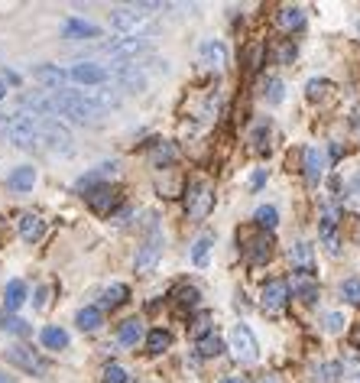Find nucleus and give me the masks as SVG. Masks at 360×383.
I'll list each match as a JSON object with an SVG mask.
<instances>
[{"mask_svg": "<svg viewBox=\"0 0 360 383\" xmlns=\"http://www.w3.org/2000/svg\"><path fill=\"white\" fill-rule=\"evenodd\" d=\"M221 383H247L244 377H227V380H221Z\"/></svg>", "mask_w": 360, "mask_h": 383, "instance_id": "obj_48", "label": "nucleus"}, {"mask_svg": "<svg viewBox=\"0 0 360 383\" xmlns=\"http://www.w3.org/2000/svg\"><path fill=\"white\" fill-rule=\"evenodd\" d=\"M169 345H172V335L166 328H153L146 335V354H162Z\"/></svg>", "mask_w": 360, "mask_h": 383, "instance_id": "obj_31", "label": "nucleus"}, {"mask_svg": "<svg viewBox=\"0 0 360 383\" xmlns=\"http://www.w3.org/2000/svg\"><path fill=\"white\" fill-rule=\"evenodd\" d=\"M276 26L283 33H299L305 26V10L302 7H283L276 13Z\"/></svg>", "mask_w": 360, "mask_h": 383, "instance_id": "obj_19", "label": "nucleus"}, {"mask_svg": "<svg viewBox=\"0 0 360 383\" xmlns=\"http://www.w3.org/2000/svg\"><path fill=\"white\" fill-rule=\"evenodd\" d=\"M4 133H7V140L13 146H20V150H36V146L43 143L39 121L33 114H26V111H16V114H10L7 121H4Z\"/></svg>", "mask_w": 360, "mask_h": 383, "instance_id": "obj_3", "label": "nucleus"}, {"mask_svg": "<svg viewBox=\"0 0 360 383\" xmlns=\"http://www.w3.org/2000/svg\"><path fill=\"white\" fill-rule=\"evenodd\" d=\"M341 296H344L351 306L360 309V279H344V286H341Z\"/></svg>", "mask_w": 360, "mask_h": 383, "instance_id": "obj_40", "label": "nucleus"}, {"mask_svg": "<svg viewBox=\"0 0 360 383\" xmlns=\"http://www.w3.org/2000/svg\"><path fill=\"white\" fill-rule=\"evenodd\" d=\"M0 328L10 331V335H20V338H26L33 331L30 322H23V318H20V315H13V312H4V309H0Z\"/></svg>", "mask_w": 360, "mask_h": 383, "instance_id": "obj_30", "label": "nucleus"}, {"mask_svg": "<svg viewBox=\"0 0 360 383\" xmlns=\"http://www.w3.org/2000/svg\"><path fill=\"white\" fill-rule=\"evenodd\" d=\"M230 351H234L237 360H244V364H253V360L260 357L257 338H253V331L247 328V325H234V328H230Z\"/></svg>", "mask_w": 360, "mask_h": 383, "instance_id": "obj_9", "label": "nucleus"}, {"mask_svg": "<svg viewBox=\"0 0 360 383\" xmlns=\"http://www.w3.org/2000/svg\"><path fill=\"white\" fill-rule=\"evenodd\" d=\"M111 26L117 30V36H127V39H150L153 33H159V23L150 13H143L137 4L111 10Z\"/></svg>", "mask_w": 360, "mask_h": 383, "instance_id": "obj_1", "label": "nucleus"}, {"mask_svg": "<svg viewBox=\"0 0 360 383\" xmlns=\"http://www.w3.org/2000/svg\"><path fill=\"white\" fill-rule=\"evenodd\" d=\"M273 59H276V65H289V62L296 59V43H292V39H286L283 46L273 52Z\"/></svg>", "mask_w": 360, "mask_h": 383, "instance_id": "obj_43", "label": "nucleus"}, {"mask_svg": "<svg viewBox=\"0 0 360 383\" xmlns=\"http://www.w3.org/2000/svg\"><path fill=\"white\" fill-rule=\"evenodd\" d=\"M39 133H43V143H46L52 153H59V156L75 153V146H72V133L65 131L55 117H43V121H39Z\"/></svg>", "mask_w": 360, "mask_h": 383, "instance_id": "obj_5", "label": "nucleus"}, {"mask_svg": "<svg viewBox=\"0 0 360 383\" xmlns=\"http://www.w3.org/2000/svg\"><path fill=\"white\" fill-rule=\"evenodd\" d=\"M46 296H49V292H46V289H39V292H36V306H39V309L46 306Z\"/></svg>", "mask_w": 360, "mask_h": 383, "instance_id": "obj_46", "label": "nucleus"}, {"mask_svg": "<svg viewBox=\"0 0 360 383\" xmlns=\"http://www.w3.org/2000/svg\"><path fill=\"white\" fill-rule=\"evenodd\" d=\"M16 231H20V238H23L26 244H33V240H39L46 234V221L39 215H30V211H26V215L16 218Z\"/></svg>", "mask_w": 360, "mask_h": 383, "instance_id": "obj_18", "label": "nucleus"}, {"mask_svg": "<svg viewBox=\"0 0 360 383\" xmlns=\"http://www.w3.org/2000/svg\"><path fill=\"white\" fill-rule=\"evenodd\" d=\"M211 244H215V238H211V234H201V238L195 240V247H192V263H195V267H205Z\"/></svg>", "mask_w": 360, "mask_h": 383, "instance_id": "obj_36", "label": "nucleus"}, {"mask_svg": "<svg viewBox=\"0 0 360 383\" xmlns=\"http://www.w3.org/2000/svg\"><path fill=\"white\" fill-rule=\"evenodd\" d=\"M159 260H162V231H150V238H146L143 247L137 250V260H133V267H137L140 276H150Z\"/></svg>", "mask_w": 360, "mask_h": 383, "instance_id": "obj_8", "label": "nucleus"}, {"mask_svg": "<svg viewBox=\"0 0 360 383\" xmlns=\"http://www.w3.org/2000/svg\"><path fill=\"white\" fill-rule=\"evenodd\" d=\"M101 383H127V370L120 364H108L101 370Z\"/></svg>", "mask_w": 360, "mask_h": 383, "instance_id": "obj_39", "label": "nucleus"}, {"mask_svg": "<svg viewBox=\"0 0 360 383\" xmlns=\"http://www.w3.org/2000/svg\"><path fill=\"white\" fill-rule=\"evenodd\" d=\"M263 98H266L269 104H279V101H283V82H279V78H269L266 88H263Z\"/></svg>", "mask_w": 360, "mask_h": 383, "instance_id": "obj_41", "label": "nucleus"}, {"mask_svg": "<svg viewBox=\"0 0 360 383\" xmlns=\"http://www.w3.org/2000/svg\"><path fill=\"white\" fill-rule=\"evenodd\" d=\"M253 221H257V228L263 231H273L279 224V211L273 205H260L257 211H253Z\"/></svg>", "mask_w": 360, "mask_h": 383, "instance_id": "obj_34", "label": "nucleus"}, {"mask_svg": "<svg viewBox=\"0 0 360 383\" xmlns=\"http://www.w3.org/2000/svg\"><path fill=\"white\" fill-rule=\"evenodd\" d=\"M39 341H43V345L49 348V351H62V348L69 345V331L59 328V325H49V328H43Z\"/></svg>", "mask_w": 360, "mask_h": 383, "instance_id": "obj_29", "label": "nucleus"}, {"mask_svg": "<svg viewBox=\"0 0 360 383\" xmlns=\"http://www.w3.org/2000/svg\"><path fill=\"white\" fill-rule=\"evenodd\" d=\"M289 260L296 263L299 270H308L312 273V263H315V250L305 244V240H296V244L289 247Z\"/></svg>", "mask_w": 360, "mask_h": 383, "instance_id": "obj_28", "label": "nucleus"}, {"mask_svg": "<svg viewBox=\"0 0 360 383\" xmlns=\"http://www.w3.org/2000/svg\"><path fill=\"white\" fill-rule=\"evenodd\" d=\"M341 377H344V367H341L337 360H328V364H318V367H315V380L318 383H337Z\"/></svg>", "mask_w": 360, "mask_h": 383, "instance_id": "obj_33", "label": "nucleus"}, {"mask_svg": "<svg viewBox=\"0 0 360 383\" xmlns=\"http://www.w3.org/2000/svg\"><path fill=\"white\" fill-rule=\"evenodd\" d=\"M195 351H198V357H218V354L224 351V341L211 331V335L198 338V345H195Z\"/></svg>", "mask_w": 360, "mask_h": 383, "instance_id": "obj_32", "label": "nucleus"}, {"mask_svg": "<svg viewBox=\"0 0 360 383\" xmlns=\"http://www.w3.org/2000/svg\"><path fill=\"white\" fill-rule=\"evenodd\" d=\"M354 341H360V331H357V335H354Z\"/></svg>", "mask_w": 360, "mask_h": 383, "instance_id": "obj_51", "label": "nucleus"}, {"mask_svg": "<svg viewBox=\"0 0 360 383\" xmlns=\"http://www.w3.org/2000/svg\"><path fill=\"white\" fill-rule=\"evenodd\" d=\"M179 160V153H176V146L172 143H166V140H162V143H153V150H150V162H153L156 169H169L172 166V162Z\"/></svg>", "mask_w": 360, "mask_h": 383, "instance_id": "obj_25", "label": "nucleus"}, {"mask_svg": "<svg viewBox=\"0 0 360 383\" xmlns=\"http://www.w3.org/2000/svg\"><path fill=\"white\" fill-rule=\"evenodd\" d=\"M33 82H39L46 91L59 94V91H65V84H69V72L59 69V65H36V69H33Z\"/></svg>", "mask_w": 360, "mask_h": 383, "instance_id": "obj_13", "label": "nucleus"}, {"mask_svg": "<svg viewBox=\"0 0 360 383\" xmlns=\"http://www.w3.org/2000/svg\"><path fill=\"white\" fill-rule=\"evenodd\" d=\"M62 33H65V39H98V36H101L98 26H94V23H84V20H65Z\"/></svg>", "mask_w": 360, "mask_h": 383, "instance_id": "obj_24", "label": "nucleus"}, {"mask_svg": "<svg viewBox=\"0 0 360 383\" xmlns=\"http://www.w3.org/2000/svg\"><path fill=\"white\" fill-rule=\"evenodd\" d=\"M69 82L75 84H91V88H104L111 82V72L104 65H94V62H78L69 69Z\"/></svg>", "mask_w": 360, "mask_h": 383, "instance_id": "obj_11", "label": "nucleus"}, {"mask_svg": "<svg viewBox=\"0 0 360 383\" xmlns=\"http://www.w3.org/2000/svg\"><path fill=\"white\" fill-rule=\"evenodd\" d=\"M130 299V289H127V286L123 283H114V286H108V289L101 292V312H104V309H117V306H123V302Z\"/></svg>", "mask_w": 360, "mask_h": 383, "instance_id": "obj_26", "label": "nucleus"}, {"mask_svg": "<svg viewBox=\"0 0 360 383\" xmlns=\"http://www.w3.org/2000/svg\"><path fill=\"white\" fill-rule=\"evenodd\" d=\"M211 208H215V189L208 182H189V189H185V211H189V218L192 221H205L208 215H211Z\"/></svg>", "mask_w": 360, "mask_h": 383, "instance_id": "obj_4", "label": "nucleus"}, {"mask_svg": "<svg viewBox=\"0 0 360 383\" xmlns=\"http://www.w3.org/2000/svg\"><path fill=\"white\" fill-rule=\"evenodd\" d=\"M84 201H88V208H91L94 215H111L117 205L123 201V192L117 189V185H94L91 192H84Z\"/></svg>", "mask_w": 360, "mask_h": 383, "instance_id": "obj_6", "label": "nucleus"}, {"mask_svg": "<svg viewBox=\"0 0 360 383\" xmlns=\"http://www.w3.org/2000/svg\"><path fill=\"white\" fill-rule=\"evenodd\" d=\"M244 244H247L244 247V257L250 263H266L269 257H273V247H276L266 231H260V234H250V238L244 234Z\"/></svg>", "mask_w": 360, "mask_h": 383, "instance_id": "obj_12", "label": "nucleus"}, {"mask_svg": "<svg viewBox=\"0 0 360 383\" xmlns=\"http://www.w3.org/2000/svg\"><path fill=\"white\" fill-rule=\"evenodd\" d=\"M318 238H322V244L328 247V253H341V240H337V218L334 211H325L322 221H318Z\"/></svg>", "mask_w": 360, "mask_h": 383, "instance_id": "obj_16", "label": "nucleus"}, {"mask_svg": "<svg viewBox=\"0 0 360 383\" xmlns=\"http://www.w3.org/2000/svg\"><path fill=\"white\" fill-rule=\"evenodd\" d=\"M75 325L81 331H98L101 325H104V312H101L98 306H84V309H78Z\"/></svg>", "mask_w": 360, "mask_h": 383, "instance_id": "obj_22", "label": "nucleus"}, {"mask_svg": "<svg viewBox=\"0 0 360 383\" xmlns=\"http://www.w3.org/2000/svg\"><path fill=\"white\" fill-rule=\"evenodd\" d=\"M344 315H341V312H328V315H325V328H328L331 331V335H337V331H341V328H344Z\"/></svg>", "mask_w": 360, "mask_h": 383, "instance_id": "obj_44", "label": "nucleus"}, {"mask_svg": "<svg viewBox=\"0 0 360 383\" xmlns=\"http://www.w3.org/2000/svg\"><path fill=\"white\" fill-rule=\"evenodd\" d=\"M201 59H205L208 69L221 72L224 65H227V49H224L221 39H205V43H201Z\"/></svg>", "mask_w": 360, "mask_h": 383, "instance_id": "obj_17", "label": "nucleus"}, {"mask_svg": "<svg viewBox=\"0 0 360 383\" xmlns=\"http://www.w3.org/2000/svg\"><path fill=\"white\" fill-rule=\"evenodd\" d=\"M334 91V84L331 82H325V78H312V82L305 84V94L312 101H322V98H328V94Z\"/></svg>", "mask_w": 360, "mask_h": 383, "instance_id": "obj_38", "label": "nucleus"}, {"mask_svg": "<svg viewBox=\"0 0 360 383\" xmlns=\"http://www.w3.org/2000/svg\"><path fill=\"white\" fill-rule=\"evenodd\" d=\"M289 299H292L289 279H269V283L263 286V292H260V306H263V312H269V315L283 312Z\"/></svg>", "mask_w": 360, "mask_h": 383, "instance_id": "obj_10", "label": "nucleus"}, {"mask_svg": "<svg viewBox=\"0 0 360 383\" xmlns=\"http://www.w3.org/2000/svg\"><path fill=\"white\" fill-rule=\"evenodd\" d=\"M266 169H257V172H253V179H250V189H263V185H266Z\"/></svg>", "mask_w": 360, "mask_h": 383, "instance_id": "obj_45", "label": "nucleus"}, {"mask_svg": "<svg viewBox=\"0 0 360 383\" xmlns=\"http://www.w3.org/2000/svg\"><path fill=\"white\" fill-rule=\"evenodd\" d=\"M344 195H347V201H351V205H360V169L344 182Z\"/></svg>", "mask_w": 360, "mask_h": 383, "instance_id": "obj_42", "label": "nucleus"}, {"mask_svg": "<svg viewBox=\"0 0 360 383\" xmlns=\"http://www.w3.org/2000/svg\"><path fill=\"white\" fill-rule=\"evenodd\" d=\"M257 383H276V377H269V374H263V377H257Z\"/></svg>", "mask_w": 360, "mask_h": 383, "instance_id": "obj_47", "label": "nucleus"}, {"mask_svg": "<svg viewBox=\"0 0 360 383\" xmlns=\"http://www.w3.org/2000/svg\"><path fill=\"white\" fill-rule=\"evenodd\" d=\"M4 94H7V82L0 78V101H4Z\"/></svg>", "mask_w": 360, "mask_h": 383, "instance_id": "obj_49", "label": "nucleus"}, {"mask_svg": "<svg viewBox=\"0 0 360 383\" xmlns=\"http://www.w3.org/2000/svg\"><path fill=\"white\" fill-rule=\"evenodd\" d=\"M7 185L13 192H30L33 185H36V169L33 166H16L13 172L7 176Z\"/></svg>", "mask_w": 360, "mask_h": 383, "instance_id": "obj_21", "label": "nucleus"}, {"mask_svg": "<svg viewBox=\"0 0 360 383\" xmlns=\"http://www.w3.org/2000/svg\"><path fill=\"white\" fill-rule=\"evenodd\" d=\"M52 104H55V114L69 117L72 123H81V127H98L101 117H104L94 104L84 101V91H69L65 88V91L52 94Z\"/></svg>", "mask_w": 360, "mask_h": 383, "instance_id": "obj_2", "label": "nucleus"}, {"mask_svg": "<svg viewBox=\"0 0 360 383\" xmlns=\"http://www.w3.org/2000/svg\"><path fill=\"white\" fill-rule=\"evenodd\" d=\"M289 289H292V296H299L302 302L318 299V283H315V276L308 273V270H296V273H292Z\"/></svg>", "mask_w": 360, "mask_h": 383, "instance_id": "obj_14", "label": "nucleus"}, {"mask_svg": "<svg viewBox=\"0 0 360 383\" xmlns=\"http://www.w3.org/2000/svg\"><path fill=\"white\" fill-rule=\"evenodd\" d=\"M4 357L13 364V367H20V370H26V374H33V377H43L49 370V364L43 357H39L33 348H26V345H10L7 351H4Z\"/></svg>", "mask_w": 360, "mask_h": 383, "instance_id": "obj_7", "label": "nucleus"}, {"mask_svg": "<svg viewBox=\"0 0 360 383\" xmlns=\"http://www.w3.org/2000/svg\"><path fill=\"white\" fill-rule=\"evenodd\" d=\"M26 302V283H20V279H10L7 289H4V309L7 312H16V309Z\"/></svg>", "mask_w": 360, "mask_h": 383, "instance_id": "obj_27", "label": "nucleus"}, {"mask_svg": "<svg viewBox=\"0 0 360 383\" xmlns=\"http://www.w3.org/2000/svg\"><path fill=\"white\" fill-rule=\"evenodd\" d=\"M250 143H253V153H269V127L266 123H257V127H253Z\"/></svg>", "mask_w": 360, "mask_h": 383, "instance_id": "obj_37", "label": "nucleus"}, {"mask_svg": "<svg viewBox=\"0 0 360 383\" xmlns=\"http://www.w3.org/2000/svg\"><path fill=\"white\" fill-rule=\"evenodd\" d=\"M0 383H13V377H7L4 370H0Z\"/></svg>", "mask_w": 360, "mask_h": 383, "instance_id": "obj_50", "label": "nucleus"}, {"mask_svg": "<svg viewBox=\"0 0 360 383\" xmlns=\"http://www.w3.org/2000/svg\"><path fill=\"white\" fill-rule=\"evenodd\" d=\"M172 299H176L179 309H195L198 306V299H201V292L195 289V286H179V289L172 292Z\"/></svg>", "mask_w": 360, "mask_h": 383, "instance_id": "obj_35", "label": "nucleus"}, {"mask_svg": "<svg viewBox=\"0 0 360 383\" xmlns=\"http://www.w3.org/2000/svg\"><path fill=\"white\" fill-rule=\"evenodd\" d=\"M302 166H305V179L308 185H318L325 176V153L318 146H308L305 153H302Z\"/></svg>", "mask_w": 360, "mask_h": 383, "instance_id": "obj_15", "label": "nucleus"}, {"mask_svg": "<svg viewBox=\"0 0 360 383\" xmlns=\"http://www.w3.org/2000/svg\"><path fill=\"white\" fill-rule=\"evenodd\" d=\"M140 338H143V322H140V318H127V322H120V328H117V341H120L123 348H137Z\"/></svg>", "mask_w": 360, "mask_h": 383, "instance_id": "obj_23", "label": "nucleus"}, {"mask_svg": "<svg viewBox=\"0 0 360 383\" xmlns=\"http://www.w3.org/2000/svg\"><path fill=\"white\" fill-rule=\"evenodd\" d=\"M84 101H88V104H94V108L104 114V111H111V108H117V104H120V94H117L114 88H108V84H104V88H98V91H84Z\"/></svg>", "mask_w": 360, "mask_h": 383, "instance_id": "obj_20", "label": "nucleus"}]
</instances>
